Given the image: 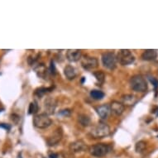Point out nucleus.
I'll return each mask as SVG.
<instances>
[{
	"label": "nucleus",
	"instance_id": "f257e3e1",
	"mask_svg": "<svg viewBox=\"0 0 158 158\" xmlns=\"http://www.w3.org/2000/svg\"><path fill=\"white\" fill-rule=\"evenodd\" d=\"M109 134H110V127L104 122H99L97 123L89 131L90 137L94 139H101L108 137Z\"/></svg>",
	"mask_w": 158,
	"mask_h": 158
},
{
	"label": "nucleus",
	"instance_id": "f03ea898",
	"mask_svg": "<svg viewBox=\"0 0 158 158\" xmlns=\"http://www.w3.org/2000/svg\"><path fill=\"white\" fill-rule=\"evenodd\" d=\"M130 87L136 92L143 93L148 90V82L146 79L141 75H133L129 81Z\"/></svg>",
	"mask_w": 158,
	"mask_h": 158
},
{
	"label": "nucleus",
	"instance_id": "7ed1b4c3",
	"mask_svg": "<svg viewBox=\"0 0 158 158\" xmlns=\"http://www.w3.org/2000/svg\"><path fill=\"white\" fill-rule=\"evenodd\" d=\"M88 150L89 154L94 157H103L109 152L110 148L109 145L104 143H98L89 147Z\"/></svg>",
	"mask_w": 158,
	"mask_h": 158
},
{
	"label": "nucleus",
	"instance_id": "20e7f679",
	"mask_svg": "<svg viewBox=\"0 0 158 158\" xmlns=\"http://www.w3.org/2000/svg\"><path fill=\"white\" fill-rule=\"evenodd\" d=\"M52 121L50 118L49 115L46 114H36L33 118V125L39 129L47 128L52 125Z\"/></svg>",
	"mask_w": 158,
	"mask_h": 158
},
{
	"label": "nucleus",
	"instance_id": "39448f33",
	"mask_svg": "<svg viewBox=\"0 0 158 158\" xmlns=\"http://www.w3.org/2000/svg\"><path fill=\"white\" fill-rule=\"evenodd\" d=\"M116 56L118 61L122 65H131V64H132L135 61L134 55L132 54L130 50H120Z\"/></svg>",
	"mask_w": 158,
	"mask_h": 158
},
{
	"label": "nucleus",
	"instance_id": "423d86ee",
	"mask_svg": "<svg viewBox=\"0 0 158 158\" xmlns=\"http://www.w3.org/2000/svg\"><path fill=\"white\" fill-rule=\"evenodd\" d=\"M117 60L116 55L114 52H104L102 55V63L104 67H106L109 70H114L117 66Z\"/></svg>",
	"mask_w": 158,
	"mask_h": 158
},
{
	"label": "nucleus",
	"instance_id": "0eeeda50",
	"mask_svg": "<svg viewBox=\"0 0 158 158\" xmlns=\"http://www.w3.org/2000/svg\"><path fill=\"white\" fill-rule=\"evenodd\" d=\"M81 65L86 70H93L98 67V60L95 57L85 56L81 58Z\"/></svg>",
	"mask_w": 158,
	"mask_h": 158
},
{
	"label": "nucleus",
	"instance_id": "6e6552de",
	"mask_svg": "<svg viewBox=\"0 0 158 158\" xmlns=\"http://www.w3.org/2000/svg\"><path fill=\"white\" fill-rule=\"evenodd\" d=\"M62 136V130L60 129V128L56 129L54 132H52V135L47 138V145L49 146V147H54V146L57 145L58 143H60V140H61Z\"/></svg>",
	"mask_w": 158,
	"mask_h": 158
},
{
	"label": "nucleus",
	"instance_id": "1a4fd4ad",
	"mask_svg": "<svg viewBox=\"0 0 158 158\" xmlns=\"http://www.w3.org/2000/svg\"><path fill=\"white\" fill-rule=\"evenodd\" d=\"M69 148H70V151L71 152L80 153L83 152L87 150L88 147H87V145L82 140H77L70 143Z\"/></svg>",
	"mask_w": 158,
	"mask_h": 158
},
{
	"label": "nucleus",
	"instance_id": "9d476101",
	"mask_svg": "<svg viewBox=\"0 0 158 158\" xmlns=\"http://www.w3.org/2000/svg\"><path fill=\"white\" fill-rule=\"evenodd\" d=\"M56 109V99L52 97L47 98L44 102L45 114L47 115H52L55 113Z\"/></svg>",
	"mask_w": 158,
	"mask_h": 158
},
{
	"label": "nucleus",
	"instance_id": "9b49d317",
	"mask_svg": "<svg viewBox=\"0 0 158 158\" xmlns=\"http://www.w3.org/2000/svg\"><path fill=\"white\" fill-rule=\"evenodd\" d=\"M66 58L70 62H76L81 60L82 58V52L81 50L70 49L66 52Z\"/></svg>",
	"mask_w": 158,
	"mask_h": 158
},
{
	"label": "nucleus",
	"instance_id": "f8f14e48",
	"mask_svg": "<svg viewBox=\"0 0 158 158\" xmlns=\"http://www.w3.org/2000/svg\"><path fill=\"white\" fill-rule=\"evenodd\" d=\"M109 107H110V110H111L112 113L116 116L122 115L125 109L124 104L118 101H113L111 104L109 105Z\"/></svg>",
	"mask_w": 158,
	"mask_h": 158
},
{
	"label": "nucleus",
	"instance_id": "ddd939ff",
	"mask_svg": "<svg viewBox=\"0 0 158 158\" xmlns=\"http://www.w3.org/2000/svg\"><path fill=\"white\" fill-rule=\"evenodd\" d=\"M158 56V51L155 49L145 50L142 54V59L143 60L151 61V60H156Z\"/></svg>",
	"mask_w": 158,
	"mask_h": 158
},
{
	"label": "nucleus",
	"instance_id": "4468645a",
	"mask_svg": "<svg viewBox=\"0 0 158 158\" xmlns=\"http://www.w3.org/2000/svg\"><path fill=\"white\" fill-rule=\"evenodd\" d=\"M96 112L102 119H107L109 118L110 113H111V110H110L109 105L103 104L101 106H98V108H96Z\"/></svg>",
	"mask_w": 158,
	"mask_h": 158
},
{
	"label": "nucleus",
	"instance_id": "2eb2a0df",
	"mask_svg": "<svg viewBox=\"0 0 158 158\" xmlns=\"http://www.w3.org/2000/svg\"><path fill=\"white\" fill-rule=\"evenodd\" d=\"M64 74H65V76L67 80L72 81L76 77L77 71H76V69L75 67H73L72 65H67L64 69Z\"/></svg>",
	"mask_w": 158,
	"mask_h": 158
},
{
	"label": "nucleus",
	"instance_id": "dca6fc26",
	"mask_svg": "<svg viewBox=\"0 0 158 158\" xmlns=\"http://www.w3.org/2000/svg\"><path fill=\"white\" fill-rule=\"evenodd\" d=\"M34 70L38 77L46 78L47 75V69L44 64H37L36 65H34Z\"/></svg>",
	"mask_w": 158,
	"mask_h": 158
},
{
	"label": "nucleus",
	"instance_id": "f3484780",
	"mask_svg": "<svg viewBox=\"0 0 158 158\" xmlns=\"http://www.w3.org/2000/svg\"><path fill=\"white\" fill-rule=\"evenodd\" d=\"M122 100L123 104H124V106L125 105H128V106L133 105L137 101L136 97L134 95H132V94H124V95H123Z\"/></svg>",
	"mask_w": 158,
	"mask_h": 158
},
{
	"label": "nucleus",
	"instance_id": "a211bd4d",
	"mask_svg": "<svg viewBox=\"0 0 158 158\" xmlns=\"http://www.w3.org/2000/svg\"><path fill=\"white\" fill-rule=\"evenodd\" d=\"M78 121L80 123V124L83 127H87L90 124L91 120L89 118V117L85 115V114H81L78 117Z\"/></svg>",
	"mask_w": 158,
	"mask_h": 158
},
{
	"label": "nucleus",
	"instance_id": "6ab92c4d",
	"mask_svg": "<svg viewBox=\"0 0 158 158\" xmlns=\"http://www.w3.org/2000/svg\"><path fill=\"white\" fill-rule=\"evenodd\" d=\"M91 98L94 100H101L102 98L104 97V93L100 90H92L90 92Z\"/></svg>",
	"mask_w": 158,
	"mask_h": 158
},
{
	"label": "nucleus",
	"instance_id": "aec40b11",
	"mask_svg": "<svg viewBox=\"0 0 158 158\" xmlns=\"http://www.w3.org/2000/svg\"><path fill=\"white\" fill-rule=\"evenodd\" d=\"M146 147H147V143L144 142V141H139L136 143V146H135V151L137 152V153H143L146 149Z\"/></svg>",
	"mask_w": 158,
	"mask_h": 158
},
{
	"label": "nucleus",
	"instance_id": "412c9836",
	"mask_svg": "<svg viewBox=\"0 0 158 158\" xmlns=\"http://www.w3.org/2000/svg\"><path fill=\"white\" fill-rule=\"evenodd\" d=\"M94 77L96 78V80H97L98 83H104V79H105V75H104V73L103 71H101V70L95 71V72H94Z\"/></svg>",
	"mask_w": 158,
	"mask_h": 158
},
{
	"label": "nucleus",
	"instance_id": "4be33fe9",
	"mask_svg": "<svg viewBox=\"0 0 158 158\" xmlns=\"http://www.w3.org/2000/svg\"><path fill=\"white\" fill-rule=\"evenodd\" d=\"M38 104L36 101L31 102L30 105H29V109H28V114H36L37 112H38Z\"/></svg>",
	"mask_w": 158,
	"mask_h": 158
},
{
	"label": "nucleus",
	"instance_id": "5701e85b",
	"mask_svg": "<svg viewBox=\"0 0 158 158\" xmlns=\"http://www.w3.org/2000/svg\"><path fill=\"white\" fill-rule=\"evenodd\" d=\"M52 89H48V88H39L37 89L36 91H35V94L37 95L38 97H42L48 92V90H51Z\"/></svg>",
	"mask_w": 158,
	"mask_h": 158
},
{
	"label": "nucleus",
	"instance_id": "b1692460",
	"mask_svg": "<svg viewBox=\"0 0 158 158\" xmlns=\"http://www.w3.org/2000/svg\"><path fill=\"white\" fill-rule=\"evenodd\" d=\"M150 81L153 84V85L155 87V89H156L158 87V81H156L155 78H150Z\"/></svg>",
	"mask_w": 158,
	"mask_h": 158
},
{
	"label": "nucleus",
	"instance_id": "393cba45",
	"mask_svg": "<svg viewBox=\"0 0 158 158\" xmlns=\"http://www.w3.org/2000/svg\"><path fill=\"white\" fill-rule=\"evenodd\" d=\"M70 114V111L69 109H65V110H61L60 113V114H62L64 116H69Z\"/></svg>",
	"mask_w": 158,
	"mask_h": 158
},
{
	"label": "nucleus",
	"instance_id": "a878e982",
	"mask_svg": "<svg viewBox=\"0 0 158 158\" xmlns=\"http://www.w3.org/2000/svg\"><path fill=\"white\" fill-rule=\"evenodd\" d=\"M50 158H58V155L56 153H52L50 154Z\"/></svg>",
	"mask_w": 158,
	"mask_h": 158
},
{
	"label": "nucleus",
	"instance_id": "bb28decb",
	"mask_svg": "<svg viewBox=\"0 0 158 158\" xmlns=\"http://www.w3.org/2000/svg\"><path fill=\"white\" fill-rule=\"evenodd\" d=\"M0 127H3L4 128H6V129H8V130L10 129V127H8V126H6V125H4V123H3V124L0 125Z\"/></svg>",
	"mask_w": 158,
	"mask_h": 158
}]
</instances>
